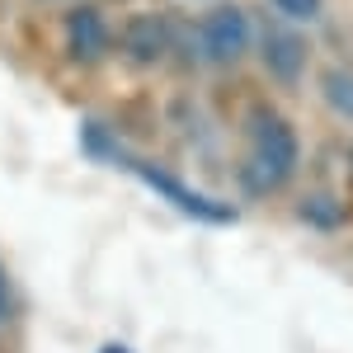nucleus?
<instances>
[{
    "label": "nucleus",
    "instance_id": "obj_1",
    "mask_svg": "<svg viewBox=\"0 0 353 353\" xmlns=\"http://www.w3.org/2000/svg\"><path fill=\"white\" fill-rule=\"evenodd\" d=\"M245 132H250V151H245V161H241V184L250 198H273L292 179V170H297V156H301L297 128L283 113L259 109Z\"/></svg>",
    "mask_w": 353,
    "mask_h": 353
},
{
    "label": "nucleus",
    "instance_id": "obj_2",
    "mask_svg": "<svg viewBox=\"0 0 353 353\" xmlns=\"http://www.w3.org/2000/svg\"><path fill=\"white\" fill-rule=\"evenodd\" d=\"M254 43V24L241 5H217L212 14H203L198 24V48L212 66H236Z\"/></svg>",
    "mask_w": 353,
    "mask_h": 353
},
{
    "label": "nucleus",
    "instance_id": "obj_3",
    "mask_svg": "<svg viewBox=\"0 0 353 353\" xmlns=\"http://www.w3.org/2000/svg\"><path fill=\"white\" fill-rule=\"evenodd\" d=\"M132 174H137V179H146V184L161 193V198H170V203H174L179 212H189L193 221H236V208H226V203H212V198H203V193L184 189L174 174H165V170H156V165L132 161Z\"/></svg>",
    "mask_w": 353,
    "mask_h": 353
},
{
    "label": "nucleus",
    "instance_id": "obj_4",
    "mask_svg": "<svg viewBox=\"0 0 353 353\" xmlns=\"http://www.w3.org/2000/svg\"><path fill=\"white\" fill-rule=\"evenodd\" d=\"M306 61H311V48L297 28L278 24V28H264V66H269L273 81L283 85H297L306 76Z\"/></svg>",
    "mask_w": 353,
    "mask_h": 353
},
{
    "label": "nucleus",
    "instance_id": "obj_5",
    "mask_svg": "<svg viewBox=\"0 0 353 353\" xmlns=\"http://www.w3.org/2000/svg\"><path fill=\"white\" fill-rule=\"evenodd\" d=\"M66 52L81 66H94L99 57L109 52V24H104V14L94 5H76L66 14Z\"/></svg>",
    "mask_w": 353,
    "mask_h": 353
},
{
    "label": "nucleus",
    "instance_id": "obj_6",
    "mask_svg": "<svg viewBox=\"0 0 353 353\" xmlns=\"http://www.w3.org/2000/svg\"><path fill=\"white\" fill-rule=\"evenodd\" d=\"M165 48H170V28H165L161 14L128 19V28H123V52H128V61H137V66H156V61L165 57Z\"/></svg>",
    "mask_w": 353,
    "mask_h": 353
},
{
    "label": "nucleus",
    "instance_id": "obj_7",
    "mask_svg": "<svg viewBox=\"0 0 353 353\" xmlns=\"http://www.w3.org/2000/svg\"><path fill=\"white\" fill-rule=\"evenodd\" d=\"M273 10H278L288 24H297V19H316V14H321V0H273Z\"/></svg>",
    "mask_w": 353,
    "mask_h": 353
},
{
    "label": "nucleus",
    "instance_id": "obj_8",
    "mask_svg": "<svg viewBox=\"0 0 353 353\" xmlns=\"http://www.w3.org/2000/svg\"><path fill=\"white\" fill-rule=\"evenodd\" d=\"M301 212H306V221H311V226H339V208H334V203H306V208H301Z\"/></svg>",
    "mask_w": 353,
    "mask_h": 353
},
{
    "label": "nucleus",
    "instance_id": "obj_9",
    "mask_svg": "<svg viewBox=\"0 0 353 353\" xmlns=\"http://www.w3.org/2000/svg\"><path fill=\"white\" fill-rule=\"evenodd\" d=\"M330 94L339 99V109H344V113H353V81H349V76H330Z\"/></svg>",
    "mask_w": 353,
    "mask_h": 353
},
{
    "label": "nucleus",
    "instance_id": "obj_10",
    "mask_svg": "<svg viewBox=\"0 0 353 353\" xmlns=\"http://www.w3.org/2000/svg\"><path fill=\"white\" fill-rule=\"evenodd\" d=\"M10 311H14V297H10V278H5V269H0V325L10 321Z\"/></svg>",
    "mask_w": 353,
    "mask_h": 353
},
{
    "label": "nucleus",
    "instance_id": "obj_11",
    "mask_svg": "<svg viewBox=\"0 0 353 353\" xmlns=\"http://www.w3.org/2000/svg\"><path fill=\"white\" fill-rule=\"evenodd\" d=\"M99 353H128V349H123V344H109V349H99Z\"/></svg>",
    "mask_w": 353,
    "mask_h": 353
}]
</instances>
